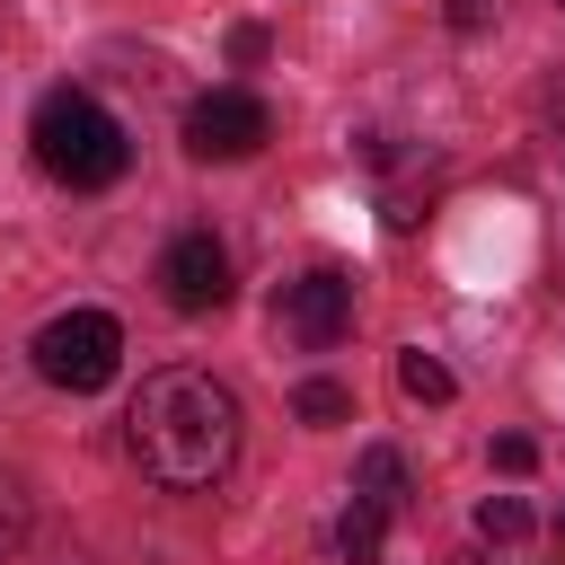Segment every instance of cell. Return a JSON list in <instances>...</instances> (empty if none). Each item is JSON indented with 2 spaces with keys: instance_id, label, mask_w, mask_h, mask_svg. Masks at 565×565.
<instances>
[{
  "instance_id": "obj_1",
  "label": "cell",
  "mask_w": 565,
  "mask_h": 565,
  "mask_svg": "<svg viewBox=\"0 0 565 565\" xmlns=\"http://www.w3.org/2000/svg\"><path fill=\"white\" fill-rule=\"evenodd\" d=\"M124 450H132V468H141L150 486L203 494V486H221V468L238 459V397H230L212 371L168 362V371H150V380L132 388Z\"/></svg>"
},
{
  "instance_id": "obj_2",
  "label": "cell",
  "mask_w": 565,
  "mask_h": 565,
  "mask_svg": "<svg viewBox=\"0 0 565 565\" xmlns=\"http://www.w3.org/2000/svg\"><path fill=\"white\" fill-rule=\"evenodd\" d=\"M35 168L53 177V185H71V194H97V185H115L124 177V159H132V141H124V124L88 97V88H53L44 106H35Z\"/></svg>"
},
{
  "instance_id": "obj_3",
  "label": "cell",
  "mask_w": 565,
  "mask_h": 565,
  "mask_svg": "<svg viewBox=\"0 0 565 565\" xmlns=\"http://www.w3.org/2000/svg\"><path fill=\"white\" fill-rule=\"evenodd\" d=\"M115 362H124V327H115L106 309H62V318L35 327V371H44L53 388H71V397L106 388Z\"/></svg>"
},
{
  "instance_id": "obj_4",
  "label": "cell",
  "mask_w": 565,
  "mask_h": 565,
  "mask_svg": "<svg viewBox=\"0 0 565 565\" xmlns=\"http://www.w3.org/2000/svg\"><path fill=\"white\" fill-rule=\"evenodd\" d=\"M344 327H353V274L309 265L300 282H282V300H274V335H282L291 353H327V344H344Z\"/></svg>"
},
{
  "instance_id": "obj_5",
  "label": "cell",
  "mask_w": 565,
  "mask_h": 565,
  "mask_svg": "<svg viewBox=\"0 0 565 565\" xmlns=\"http://www.w3.org/2000/svg\"><path fill=\"white\" fill-rule=\"evenodd\" d=\"M265 141H274V115L247 88H212V97L185 106V150L194 159H256Z\"/></svg>"
},
{
  "instance_id": "obj_6",
  "label": "cell",
  "mask_w": 565,
  "mask_h": 565,
  "mask_svg": "<svg viewBox=\"0 0 565 565\" xmlns=\"http://www.w3.org/2000/svg\"><path fill=\"white\" fill-rule=\"evenodd\" d=\"M159 291H168V309H185V318L230 309V247H221L212 230H177L168 256H159Z\"/></svg>"
},
{
  "instance_id": "obj_7",
  "label": "cell",
  "mask_w": 565,
  "mask_h": 565,
  "mask_svg": "<svg viewBox=\"0 0 565 565\" xmlns=\"http://www.w3.org/2000/svg\"><path fill=\"white\" fill-rule=\"evenodd\" d=\"M380 539H388V512L353 494L344 521H335V556H344V565H380Z\"/></svg>"
},
{
  "instance_id": "obj_8",
  "label": "cell",
  "mask_w": 565,
  "mask_h": 565,
  "mask_svg": "<svg viewBox=\"0 0 565 565\" xmlns=\"http://www.w3.org/2000/svg\"><path fill=\"white\" fill-rule=\"evenodd\" d=\"M397 388H406L415 406H450V388H459V380H450L424 344H406V353H397Z\"/></svg>"
},
{
  "instance_id": "obj_9",
  "label": "cell",
  "mask_w": 565,
  "mask_h": 565,
  "mask_svg": "<svg viewBox=\"0 0 565 565\" xmlns=\"http://www.w3.org/2000/svg\"><path fill=\"white\" fill-rule=\"evenodd\" d=\"M362 503H380V512H397V503H406V459H397L388 441H371V450H362Z\"/></svg>"
},
{
  "instance_id": "obj_10",
  "label": "cell",
  "mask_w": 565,
  "mask_h": 565,
  "mask_svg": "<svg viewBox=\"0 0 565 565\" xmlns=\"http://www.w3.org/2000/svg\"><path fill=\"white\" fill-rule=\"evenodd\" d=\"M291 415L327 433V424H344V415H353V388H344V380H300V397H291Z\"/></svg>"
},
{
  "instance_id": "obj_11",
  "label": "cell",
  "mask_w": 565,
  "mask_h": 565,
  "mask_svg": "<svg viewBox=\"0 0 565 565\" xmlns=\"http://www.w3.org/2000/svg\"><path fill=\"white\" fill-rule=\"evenodd\" d=\"M477 539H494V547L530 539V503H521V494H486V503H477Z\"/></svg>"
},
{
  "instance_id": "obj_12",
  "label": "cell",
  "mask_w": 565,
  "mask_h": 565,
  "mask_svg": "<svg viewBox=\"0 0 565 565\" xmlns=\"http://www.w3.org/2000/svg\"><path fill=\"white\" fill-rule=\"evenodd\" d=\"M26 539V494H18V477H0V556Z\"/></svg>"
},
{
  "instance_id": "obj_13",
  "label": "cell",
  "mask_w": 565,
  "mask_h": 565,
  "mask_svg": "<svg viewBox=\"0 0 565 565\" xmlns=\"http://www.w3.org/2000/svg\"><path fill=\"white\" fill-rule=\"evenodd\" d=\"M494 468H503V477H530V468H539V450H530L521 433H503V441H494Z\"/></svg>"
},
{
  "instance_id": "obj_14",
  "label": "cell",
  "mask_w": 565,
  "mask_h": 565,
  "mask_svg": "<svg viewBox=\"0 0 565 565\" xmlns=\"http://www.w3.org/2000/svg\"><path fill=\"white\" fill-rule=\"evenodd\" d=\"M230 62H265V26H238L230 35Z\"/></svg>"
},
{
  "instance_id": "obj_15",
  "label": "cell",
  "mask_w": 565,
  "mask_h": 565,
  "mask_svg": "<svg viewBox=\"0 0 565 565\" xmlns=\"http://www.w3.org/2000/svg\"><path fill=\"white\" fill-rule=\"evenodd\" d=\"M556 547H565V512H556Z\"/></svg>"
}]
</instances>
